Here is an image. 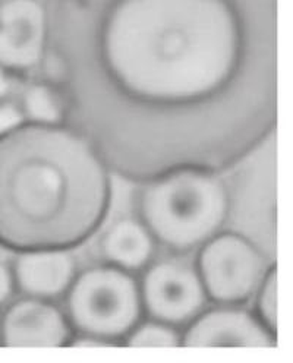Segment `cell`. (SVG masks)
<instances>
[{
  "instance_id": "6da1fadb",
  "label": "cell",
  "mask_w": 293,
  "mask_h": 363,
  "mask_svg": "<svg viewBox=\"0 0 293 363\" xmlns=\"http://www.w3.org/2000/svg\"><path fill=\"white\" fill-rule=\"evenodd\" d=\"M67 125L111 173L224 172L276 129V45L235 0H110L63 31Z\"/></svg>"
},
{
  "instance_id": "7a4b0ae2",
  "label": "cell",
  "mask_w": 293,
  "mask_h": 363,
  "mask_svg": "<svg viewBox=\"0 0 293 363\" xmlns=\"http://www.w3.org/2000/svg\"><path fill=\"white\" fill-rule=\"evenodd\" d=\"M110 170L71 125L22 122L0 133V245L13 252L79 246L104 223Z\"/></svg>"
},
{
  "instance_id": "3957f363",
  "label": "cell",
  "mask_w": 293,
  "mask_h": 363,
  "mask_svg": "<svg viewBox=\"0 0 293 363\" xmlns=\"http://www.w3.org/2000/svg\"><path fill=\"white\" fill-rule=\"evenodd\" d=\"M231 211L228 186L216 172L177 169L143 184L140 221L155 243L187 254L216 236Z\"/></svg>"
},
{
  "instance_id": "277c9868",
  "label": "cell",
  "mask_w": 293,
  "mask_h": 363,
  "mask_svg": "<svg viewBox=\"0 0 293 363\" xmlns=\"http://www.w3.org/2000/svg\"><path fill=\"white\" fill-rule=\"evenodd\" d=\"M140 286L114 265L87 268L66 291V318L81 335L114 345L140 324Z\"/></svg>"
},
{
  "instance_id": "5b68a950",
  "label": "cell",
  "mask_w": 293,
  "mask_h": 363,
  "mask_svg": "<svg viewBox=\"0 0 293 363\" xmlns=\"http://www.w3.org/2000/svg\"><path fill=\"white\" fill-rule=\"evenodd\" d=\"M195 268L209 299L239 305L254 296L270 267L246 238L217 233L202 245Z\"/></svg>"
},
{
  "instance_id": "8992f818",
  "label": "cell",
  "mask_w": 293,
  "mask_h": 363,
  "mask_svg": "<svg viewBox=\"0 0 293 363\" xmlns=\"http://www.w3.org/2000/svg\"><path fill=\"white\" fill-rule=\"evenodd\" d=\"M147 267L140 294L143 309L153 321L187 325L204 311L209 298L195 267L176 258Z\"/></svg>"
},
{
  "instance_id": "52a82bcc",
  "label": "cell",
  "mask_w": 293,
  "mask_h": 363,
  "mask_svg": "<svg viewBox=\"0 0 293 363\" xmlns=\"http://www.w3.org/2000/svg\"><path fill=\"white\" fill-rule=\"evenodd\" d=\"M49 16L40 0H0V66L30 72L48 52Z\"/></svg>"
},
{
  "instance_id": "ba28073f",
  "label": "cell",
  "mask_w": 293,
  "mask_h": 363,
  "mask_svg": "<svg viewBox=\"0 0 293 363\" xmlns=\"http://www.w3.org/2000/svg\"><path fill=\"white\" fill-rule=\"evenodd\" d=\"M71 340L66 315L44 299H21L0 320V345L6 347H62Z\"/></svg>"
},
{
  "instance_id": "9c48e42d",
  "label": "cell",
  "mask_w": 293,
  "mask_h": 363,
  "mask_svg": "<svg viewBox=\"0 0 293 363\" xmlns=\"http://www.w3.org/2000/svg\"><path fill=\"white\" fill-rule=\"evenodd\" d=\"M185 347H276L277 335L255 316L236 308L201 312L189 323L182 343Z\"/></svg>"
},
{
  "instance_id": "30bf717a",
  "label": "cell",
  "mask_w": 293,
  "mask_h": 363,
  "mask_svg": "<svg viewBox=\"0 0 293 363\" xmlns=\"http://www.w3.org/2000/svg\"><path fill=\"white\" fill-rule=\"evenodd\" d=\"M12 274L15 287L27 298L50 301L70 289L77 276V262L67 249L18 252Z\"/></svg>"
},
{
  "instance_id": "8fae6325",
  "label": "cell",
  "mask_w": 293,
  "mask_h": 363,
  "mask_svg": "<svg viewBox=\"0 0 293 363\" xmlns=\"http://www.w3.org/2000/svg\"><path fill=\"white\" fill-rule=\"evenodd\" d=\"M155 242L145 225L135 218H121L103 235L100 252L107 264L128 272L145 268L154 255Z\"/></svg>"
},
{
  "instance_id": "7c38bea8",
  "label": "cell",
  "mask_w": 293,
  "mask_h": 363,
  "mask_svg": "<svg viewBox=\"0 0 293 363\" xmlns=\"http://www.w3.org/2000/svg\"><path fill=\"white\" fill-rule=\"evenodd\" d=\"M21 111L27 122L43 125H62L67 121L66 96L59 86L49 82L28 85L21 97Z\"/></svg>"
},
{
  "instance_id": "4fadbf2b",
  "label": "cell",
  "mask_w": 293,
  "mask_h": 363,
  "mask_svg": "<svg viewBox=\"0 0 293 363\" xmlns=\"http://www.w3.org/2000/svg\"><path fill=\"white\" fill-rule=\"evenodd\" d=\"M180 343L182 335L176 328L159 321L138 324L126 337V345L131 347H177Z\"/></svg>"
},
{
  "instance_id": "5bb4252c",
  "label": "cell",
  "mask_w": 293,
  "mask_h": 363,
  "mask_svg": "<svg viewBox=\"0 0 293 363\" xmlns=\"http://www.w3.org/2000/svg\"><path fill=\"white\" fill-rule=\"evenodd\" d=\"M255 296V316L262 325L277 335V271L272 265L258 286Z\"/></svg>"
},
{
  "instance_id": "9a60e30c",
  "label": "cell",
  "mask_w": 293,
  "mask_h": 363,
  "mask_svg": "<svg viewBox=\"0 0 293 363\" xmlns=\"http://www.w3.org/2000/svg\"><path fill=\"white\" fill-rule=\"evenodd\" d=\"M22 122H26V118L22 115L19 106L8 100L0 101V133L16 128Z\"/></svg>"
},
{
  "instance_id": "2e32d148",
  "label": "cell",
  "mask_w": 293,
  "mask_h": 363,
  "mask_svg": "<svg viewBox=\"0 0 293 363\" xmlns=\"http://www.w3.org/2000/svg\"><path fill=\"white\" fill-rule=\"evenodd\" d=\"M15 281L12 268L0 259V306L5 305L13 293Z\"/></svg>"
},
{
  "instance_id": "e0dca14e",
  "label": "cell",
  "mask_w": 293,
  "mask_h": 363,
  "mask_svg": "<svg viewBox=\"0 0 293 363\" xmlns=\"http://www.w3.org/2000/svg\"><path fill=\"white\" fill-rule=\"evenodd\" d=\"M12 91V81L9 77V72L5 67L0 66V101H4L9 97Z\"/></svg>"
}]
</instances>
